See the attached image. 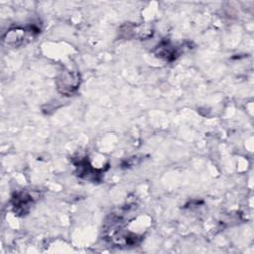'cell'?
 Returning a JSON list of instances; mask_svg holds the SVG:
<instances>
[{
    "instance_id": "6da1fadb",
    "label": "cell",
    "mask_w": 254,
    "mask_h": 254,
    "mask_svg": "<svg viewBox=\"0 0 254 254\" xmlns=\"http://www.w3.org/2000/svg\"><path fill=\"white\" fill-rule=\"evenodd\" d=\"M39 29L35 26L14 27L11 28L4 36L3 41L11 47H19L30 42L38 33Z\"/></svg>"
},
{
    "instance_id": "7a4b0ae2",
    "label": "cell",
    "mask_w": 254,
    "mask_h": 254,
    "mask_svg": "<svg viewBox=\"0 0 254 254\" xmlns=\"http://www.w3.org/2000/svg\"><path fill=\"white\" fill-rule=\"evenodd\" d=\"M56 84L59 92L64 95H71L80 84V76L76 71H63L56 79Z\"/></svg>"
},
{
    "instance_id": "3957f363",
    "label": "cell",
    "mask_w": 254,
    "mask_h": 254,
    "mask_svg": "<svg viewBox=\"0 0 254 254\" xmlns=\"http://www.w3.org/2000/svg\"><path fill=\"white\" fill-rule=\"evenodd\" d=\"M34 202V196L26 191H20L12 198V205L18 214H25L30 210Z\"/></svg>"
},
{
    "instance_id": "277c9868",
    "label": "cell",
    "mask_w": 254,
    "mask_h": 254,
    "mask_svg": "<svg viewBox=\"0 0 254 254\" xmlns=\"http://www.w3.org/2000/svg\"><path fill=\"white\" fill-rule=\"evenodd\" d=\"M156 55L166 61H173L179 55L178 49L169 42H162L156 49Z\"/></svg>"
}]
</instances>
